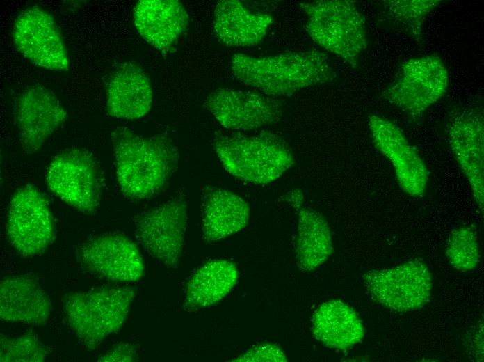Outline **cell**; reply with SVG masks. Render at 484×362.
<instances>
[{
  "label": "cell",
  "mask_w": 484,
  "mask_h": 362,
  "mask_svg": "<svg viewBox=\"0 0 484 362\" xmlns=\"http://www.w3.org/2000/svg\"><path fill=\"white\" fill-rule=\"evenodd\" d=\"M332 252V237L325 219L312 209H300L296 240L299 267L307 272L314 270L328 260Z\"/></svg>",
  "instance_id": "cell-24"
},
{
  "label": "cell",
  "mask_w": 484,
  "mask_h": 362,
  "mask_svg": "<svg viewBox=\"0 0 484 362\" xmlns=\"http://www.w3.org/2000/svg\"><path fill=\"white\" fill-rule=\"evenodd\" d=\"M441 0H385L380 1L381 21L388 29L410 36L419 46L424 43L427 17Z\"/></svg>",
  "instance_id": "cell-25"
},
{
  "label": "cell",
  "mask_w": 484,
  "mask_h": 362,
  "mask_svg": "<svg viewBox=\"0 0 484 362\" xmlns=\"http://www.w3.org/2000/svg\"><path fill=\"white\" fill-rule=\"evenodd\" d=\"M82 269L113 282H134L144 276V262L137 246L120 233H105L88 239L79 248Z\"/></svg>",
  "instance_id": "cell-13"
},
{
  "label": "cell",
  "mask_w": 484,
  "mask_h": 362,
  "mask_svg": "<svg viewBox=\"0 0 484 362\" xmlns=\"http://www.w3.org/2000/svg\"><path fill=\"white\" fill-rule=\"evenodd\" d=\"M446 254L451 265L457 270L465 272L475 269L480 258L475 230L467 226L455 228L449 235Z\"/></svg>",
  "instance_id": "cell-26"
},
{
  "label": "cell",
  "mask_w": 484,
  "mask_h": 362,
  "mask_svg": "<svg viewBox=\"0 0 484 362\" xmlns=\"http://www.w3.org/2000/svg\"><path fill=\"white\" fill-rule=\"evenodd\" d=\"M482 104L458 106L449 113L445 132L451 152L469 183L481 210L484 203V120Z\"/></svg>",
  "instance_id": "cell-9"
},
{
  "label": "cell",
  "mask_w": 484,
  "mask_h": 362,
  "mask_svg": "<svg viewBox=\"0 0 484 362\" xmlns=\"http://www.w3.org/2000/svg\"><path fill=\"white\" fill-rule=\"evenodd\" d=\"M231 68L236 79L274 98L332 81L336 77L328 56L317 49L264 56L235 54Z\"/></svg>",
  "instance_id": "cell-2"
},
{
  "label": "cell",
  "mask_w": 484,
  "mask_h": 362,
  "mask_svg": "<svg viewBox=\"0 0 484 362\" xmlns=\"http://www.w3.org/2000/svg\"><path fill=\"white\" fill-rule=\"evenodd\" d=\"M234 263L225 260L207 262L189 280L184 308L193 311L216 304L225 297L237 282Z\"/></svg>",
  "instance_id": "cell-23"
},
{
  "label": "cell",
  "mask_w": 484,
  "mask_h": 362,
  "mask_svg": "<svg viewBox=\"0 0 484 362\" xmlns=\"http://www.w3.org/2000/svg\"><path fill=\"white\" fill-rule=\"evenodd\" d=\"M202 230L204 240L215 242L244 228L250 207L239 196L219 188L206 189L202 196Z\"/></svg>",
  "instance_id": "cell-21"
},
{
  "label": "cell",
  "mask_w": 484,
  "mask_h": 362,
  "mask_svg": "<svg viewBox=\"0 0 484 362\" xmlns=\"http://www.w3.org/2000/svg\"><path fill=\"white\" fill-rule=\"evenodd\" d=\"M273 17L252 11L238 0H221L213 13V31L218 40L229 47H248L259 44Z\"/></svg>",
  "instance_id": "cell-20"
},
{
  "label": "cell",
  "mask_w": 484,
  "mask_h": 362,
  "mask_svg": "<svg viewBox=\"0 0 484 362\" xmlns=\"http://www.w3.org/2000/svg\"><path fill=\"white\" fill-rule=\"evenodd\" d=\"M13 38L17 49L39 67L57 72L69 68L67 51L52 15L39 6L22 10L16 17Z\"/></svg>",
  "instance_id": "cell-12"
},
{
  "label": "cell",
  "mask_w": 484,
  "mask_h": 362,
  "mask_svg": "<svg viewBox=\"0 0 484 362\" xmlns=\"http://www.w3.org/2000/svg\"><path fill=\"white\" fill-rule=\"evenodd\" d=\"M49 297L33 277L9 276L0 284V317L2 320L33 326L45 325L51 313Z\"/></svg>",
  "instance_id": "cell-19"
},
{
  "label": "cell",
  "mask_w": 484,
  "mask_h": 362,
  "mask_svg": "<svg viewBox=\"0 0 484 362\" xmlns=\"http://www.w3.org/2000/svg\"><path fill=\"white\" fill-rule=\"evenodd\" d=\"M135 235L147 253L168 267L177 266L187 226V204L175 197L134 218Z\"/></svg>",
  "instance_id": "cell-10"
},
{
  "label": "cell",
  "mask_w": 484,
  "mask_h": 362,
  "mask_svg": "<svg viewBox=\"0 0 484 362\" xmlns=\"http://www.w3.org/2000/svg\"><path fill=\"white\" fill-rule=\"evenodd\" d=\"M232 361L239 362H257V361H271V362H286L287 359L281 350L280 347L276 345L265 343L258 345L244 354L240 355Z\"/></svg>",
  "instance_id": "cell-28"
},
{
  "label": "cell",
  "mask_w": 484,
  "mask_h": 362,
  "mask_svg": "<svg viewBox=\"0 0 484 362\" xmlns=\"http://www.w3.org/2000/svg\"><path fill=\"white\" fill-rule=\"evenodd\" d=\"M102 177L93 155L84 149H67L51 161L47 184L62 200L84 214L95 212L102 192Z\"/></svg>",
  "instance_id": "cell-7"
},
{
  "label": "cell",
  "mask_w": 484,
  "mask_h": 362,
  "mask_svg": "<svg viewBox=\"0 0 484 362\" xmlns=\"http://www.w3.org/2000/svg\"><path fill=\"white\" fill-rule=\"evenodd\" d=\"M188 19L184 6L177 0H140L133 10L138 33L163 54L176 45L188 27Z\"/></svg>",
  "instance_id": "cell-18"
},
{
  "label": "cell",
  "mask_w": 484,
  "mask_h": 362,
  "mask_svg": "<svg viewBox=\"0 0 484 362\" xmlns=\"http://www.w3.org/2000/svg\"><path fill=\"white\" fill-rule=\"evenodd\" d=\"M287 199L289 204L294 207L300 208L303 200V195L302 191L295 189L288 193Z\"/></svg>",
  "instance_id": "cell-30"
},
{
  "label": "cell",
  "mask_w": 484,
  "mask_h": 362,
  "mask_svg": "<svg viewBox=\"0 0 484 362\" xmlns=\"http://www.w3.org/2000/svg\"><path fill=\"white\" fill-rule=\"evenodd\" d=\"M67 112L58 97L46 87H27L19 96L15 120L23 150L38 151L50 136L66 120Z\"/></svg>",
  "instance_id": "cell-16"
},
{
  "label": "cell",
  "mask_w": 484,
  "mask_h": 362,
  "mask_svg": "<svg viewBox=\"0 0 484 362\" xmlns=\"http://www.w3.org/2000/svg\"><path fill=\"white\" fill-rule=\"evenodd\" d=\"M136 347L129 343H120L100 356L97 361H134L138 359Z\"/></svg>",
  "instance_id": "cell-29"
},
{
  "label": "cell",
  "mask_w": 484,
  "mask_h": 362,
  "mask_svg": "<svg viewBox=\"0 0 484 362\" xmlns=\"http://www.w3.org/2000/svg\"><path fill=\"white\" fill-rule=\"evenodd\" d=\"M106 112L120 119L136 120L152 104L150 78L138 63L125 61L113 70L106 81Z\"/></svg>",
  "instance_id": "cell-17"
},
{
  "label": "cell",
  "mask_w": 484,
  "mask_h": 362,
  "mask_svg": "<svg viewBox=\"0 0 484 362\" xmlns=\"http://www.w3.org/2000/svg\"><path fill=\"white\" fill-rule=\"evenodd\" d=\"M116 177L123 195L132 200L159 194L177 170L179 152L166 135L143 136L124 127L111 133Z\"/></svg>",
  "instance_id": "cell-1"
},
{
  "label": "cell",
  "mask_w": 484,
  "mask_h": 362,
  "mask_svg": "<svg viewBox=\"0 0 484 362\" xmlns=\"http://www.w3.org/2000/svg\"><path fill=\"white\" fill-rule=\"evenodd\" d=\"M205 107L225 128L251 131L280 121L281 102L257 90L218 88L207 97Z\"/></svg>",
  "instance_id": "cell-14"
},
{
  "label": "cell",
  "mask_w": 484,
  "mask_h": 362,
  "mask_svg": "<svg viewBox=\"0 0 484 362\" xmlns=\"http://www.w3.org/2000/svg\"><path fill=\"white\" fill-rule=\"evenodd\" d=\"M0 347L1 362H42L50 352L31 331L15 338L1 333Z\"/></svg>",
  "instance_id": "cell-27"
},
{
  "label": "cell",
  "mask_w": 484,
  "mask_h": 362,
  "mask_svg": "<svg viewBox=\"0 0 484 362\" xmlns=\"http://www.w3.org/2000/svg\"><path fill=\"white\" fill-rule=\"evenodd\" d=\"M448 85V71L438 55L411 58L399 65L381 97L416 121L444 96Z\"/></svg>",
  "instance_id": "cell-6"
},
{
  "label": "cell",
  "mask_w": 484,
  "mask_h": 362,
  "mask_svg": "<svg viewBox=\"0 0 484 362\" xmlns=\"http://www.w3.org/2000/svg\"><path fill=\"white\" fill-rule=\"evenodd\" d=\"M136 291L132 288L102 287L73 292L63 297L68 325L89 349L122 326Z\"/></svg>",
  "instance_id": "cell-4"
},
{
  "label": "cell",
  "mask_w": 484,
  "mask_h": 362,
  "mask_svg": "<svg viewBox=\"0 0 484 362\" xmlns=\"http://www.w3.org/2000/svg\"><path fill=\"white\" fill-rule=\"evenodd\" d=\"M6 234L12 246L26 258L43 253L54 241L55 228L48 201L35 186L24 185L13 195Z\"/></svg>",
  "instance_id": "cell-8"
},
{
  "label": "cell",
  "mask_w": 484,
  "mask_h": 362,
  "mask_svg": "<svg viewBox=\"0 0 484 362\" xmlns=\"http://www.w3.org/2000/svg\"><path fill=\"white\" fill-rule=\"evenodd\" d=\"M214 149L224 168L241 181L265 184L277 180L295 163L287 142L277 134L232 133L216 137Z\"/></svg>",
  "instance_id": "cell-3"
},
{
  "label": "cell",
  "mask_w": 484,
  "mask_h": 362,
  "mask_svg": "<svg viewBox=\"0 0 484 362\" xmlns=\"http://www.w3.org/2000/svg\"><path fill=\"white\" fill-rule=\"evenodd\" d=\"M314 336L325 346L344 350L360 343L364 326L355 310L339 299L323 303L314 315Z\"/></svg>",
  "instance_id": "cell-22"
},
{
  "label": "cell",
  "mask_w": 484,
  "mask_h": 362,
  "mask_svg": "<svg viewBox=\"0 0 484 362\" xmlns=\"http://www.w3.org/2000/svg\"><path fill=\"white\" fill-rule=\"evenodd\" d=\"M366 289L378 303L398 312L421 308L429 299L431 274L425 263L412 260L363 274Z\"/></svg>",
  "instance_id": "cell-11"
},
{
  "label": "cell",
  "mask_w": 484,
  "mask_h": 362,
  "mask_svg": "<svg viewBox=\"0 0 484 362\" xmlns=\"http://www.w3.org/2000/svg\"><path fill=\"white\" fill-rule=\"evenodd\" d=\"M307 16L305 29L323 49L357 68L368 45L366 22L354 1L321 0L300 3Z\"/></svg>",
  "instance_id": "cell-5"
},
{
  "label": "cell",
  "mask_w": 484,
  "mask_h": 362,
  "mask_svg": "<svg viewBox=\"0 0 484 362\" xmlns=\"http://www.w3.org/2000/svg\"><path fill=\"white\" fill-rule=\"evenodd\" d=\"M369 127L375 146L392 164L402 191L413 197L423 195L428 181L427 168L401 129L377 115L369 117Z\"/></svg>",
  "instance_id": "cell-15"
}]
</instances>
